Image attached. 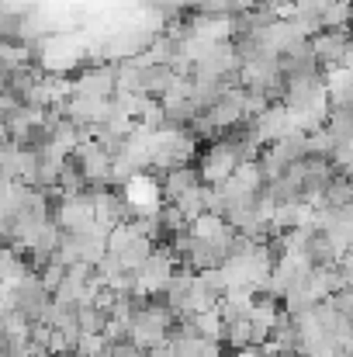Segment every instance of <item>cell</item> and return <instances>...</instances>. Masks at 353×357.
<instances>
[{
  "instance_id": "cell-1",
  "label": "cell",
  "mask_w": 353,
  "mask_h": 357,
  "mask_svg": "<svg viewBox=\"0 0 353 357\" xmlns=\"http://www.w3.org/2000/svg\"><path fill=\"white\" fill-rule=\"evenodd\" d=\"M173 312L166 309V302L159 295H152L142 309H135L128 316V340L139 344L142 351H156L170 340V326H173Z\"/></svg>"
},
{
  "instance_id": "cell-2",
  "label": "cell",
  "mask_w": 353,
  "mask_h": 357,
  "mask_svg": "<svg viewBox=\"0 0 353 357\" xmlns=\"http://www.w3.org/2000/svg\"><path fill=\"white\" fill-rule=\"evenodd\" d=\"M194 167L201 174L205 184H222L233 177V170L239 167V153L235 146L229 142V135H219V139H208L201 142L198 156H194Z\"/></svg>"
},
{
  "instance_id": "cell-3",
  "label": "cell",
  "mask_w": 353,
  "mask_h": 357,
  "mask_svg": "<svg viewBox=\"0 0 353 357\" xmlns=\"http://www.w3.org/2000/svg\"><path fill=\"white\" fill-rule=\"evenodd\" d=\"M350 45H353V28H319V31L308 38L312 56H315L326 70L343 66V63H347Z\"/></svg>"
},
{
  "instance_id": "cell-4",
  "label": "cell",
  "mask_w": 353,
  "mask_h": 357,
  "mask_svg": "<svg viewBox=\"0 0 353 357\" xmlns=\"http://www.w3.org/2000/svg\"><path fill=\"white\" fill-rule=\"evenodd\" d=\"M319 205H326V208H343V205H353V174L343 167L326 188H322V198H319Z\"/></svg>"
},
{
  "instance_id": "cell-5",
  "label": "cell",
  "mask_w": 353,
  "mask_h": 357,
  "mask_svg": "<svg viewBox=\"0 0 353 357\" xmlns=\"http://www.w3.org/2000/svg\"><path fill=\"white\" fill-rule=\"evenodd\" d=\"M326 302H329V305H333V309H336L340 316H347V319H353V288H350V284L336 288V291H333V295H329Z\"/></svg>"
}]
</instances>
